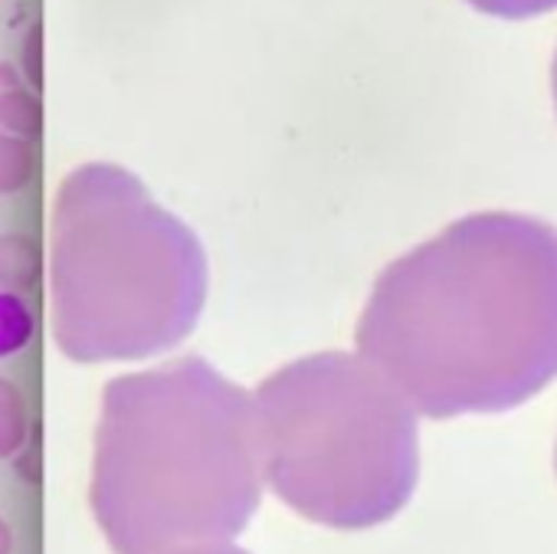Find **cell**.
Segmentation results:
<instances>
[{"instance_id": "6da1fadb", "label": "cell", "mask_w": 557, "mask_h": 554, "mask_svg": "<svg viewBox=\"0 0 557 554\" xmlns=\"http://www.w3.org/2000/svg\"><path fill=\"white\" fill-rule=\"evenodd\" d=\"M420 417L502 414L557 378V226L469 213L394 259L355 332Z\"/></svg>"}, {"instance_id": "7a4b0ae2", "label": "cell", "mask_w": 557, "mask_h": 554, "mask_svg": "<svg viewBox=\"0 0 557 554\" xmlns=\"http://www.w3.org/2000/svg\"><path fill=\"white\" fill-rule=\"evenodd\" d=\"M252 394L203 358L102 387L89 508L112 554L230 544L262 498Z\"/></svg>"}, {"instance_id": "3957f363", "label": "cell", "mask_w": 557, "mask_h": 554, "mask_svg": "<svg viewBox=\"0 0 557 554\" xmlns=\"http://www.w3.org/2000/svg\"><path fill=\"white\" fill-rule=\"evenodd\" d=\"M50 335L73 365L145 361L197 325L210 266L197 233L112 161L63 174L50 207Z\"/></svg>"}, {"instance_id": "277c9868", "label": "cell", "mask_w": 557, "mask_h": 554, "mask_svg": "<svg viewBox=\"0 0 557 554\" xmlns=\"http://www.w3.org/2000/svg\"><path fill=\"white\" fill-rule=\"evenodd\" d=\"M265 485L315 525L361 531L391 521L420 476L417 410L361 355L322 352L252 391Z\"/></svg>"}, {"instance_id": "5b68a950", "label": "cell", "mask_w": 557, "mask_h": 554, "mask_svg": "<svg viewBox=\"0 0 557 554\" xmlns=\"http://www.w3.org/2000/svg\"><path fill=\"white\" fill-rule=\"evenodd\" d=\"M0 128L27 141H37L47 128V109L40 93L8 60H0Z\"/></svg>"}, {"instance_id": "8992f818", "label": "cell", "mask_w": 557, "mask_h": 554, "mask_svg": "<svg viewBox=\"0 0 557 554\" xmlns=\"http://www.w3.org/2000/svg\"><path fill=\"white\" fill-rule=\"evenodd\" d=\"M44 246L30 233H0V290L17 296L34 293L44 280Z\"/></svg>"}, {"instance_id": "52a82bcc", "label": "cell", "mask_w": 557, "mask_h": 554, "mask_svg": "<svg viewBox=\"0 0 557 554\" xmlns=\"http://www.w3.org/2000/svg\"><path fill=\"white\" fill-rule=\"evenodd\" d=\"M30 440V410L24 391L0 374V463L14 459Z\"/></svg>"}, {"instance_id": "ba28073f", "label": "cell", "mask_w": 557, "mask_h": 554, "mask_svg": "<svg viewBox=\"0 0 557 554\" xmlns=\"http://www.w3.org/2000/svg\"><path fill=\"white\" fill-rule=\"evenodd\" d=\"M37 174L34 141L0 128V197L21 194Z\"/></svg>"}, {"instance_id": "9c48e42d", "label": "cell", "mask_w": 557, "mask_h": 554, "mask_svg": "<svg viewBox=\"0 0 557 554\" xmlns=\"http://www.w3.org/2000/svg\"><path fill=\"white\" fill-rule=\"evenodd\" d=\"M37 322L24 296L0 290V361L21 355L34 342Z\"/></svg>"}, {"instance_id": "30bf717a", "label": "cell", "mask_w": 557, "mask_h": 554, "mask_svg": "<svg viewBox=\"0 0 557 554\" xmlns=\"http://www.w3.org/2000/svg\"><path fill=\"white\" fill-rule=\"evenodd\" d=\"M469 4L482 14L508 17V21H524V17L557 11V0H469Z\"/></svg>"}, {"instance_id": "8fae6325", "label": "cell", "mask_w": 557, "mask_h": 554, "mask_svg": "<svg viewBox=\"0 0 557 554\" xmlns=\"http://www.w3.org/2000/svg\"><path fill=\"white\" fill-rule=\"evenodd\" d=\"M14 472L27 482V485H40L44 482V423H37L30 430L27 446L11 459Z\"/></svg>"}, {"instance_id": "7c38bea8", "label": "cell", "mask_w": 557, "mask_h": 554, "mask_svg": "<svg viewBox=\"0 0 557 554\" xmlns=\"http://www.w3.org/2000/svg\"><path fill=\"white\" fill-rule=\"evenodd\" d=\"M21 73L27 76V83L44 93L47 73H44V27L34 24L24 37V50H21Z\"/></svg>"}, {"instance_id": "4fadbf2b", "label": "cell", "mask_w": 557, "mask_h": 554, "mask_svg": "<svg viewBox=\"0 0 557 554\" xmlns=\"http://www.w3.org/2000/svg\"><path fill=\"white\" fill-rule=\"evenodd\" d=\"M164 554H249L236 544H197V547H177V551H164Z\"/></svg>"}, {"instance_id": "5bb4252c", "label": "cell", "mask_w": 557, "mask_h": 554, "mask_svg": "<svg viewBox=\"0 0 557 554\" xmlns=\"http://www.w3.org/2000/svg\"><path fill=\"white\" fill-rule=\"evenodd\" d=\"M0 554H14V528L4 515H0Z\"/></svg>"}, {"instance_id": "9a60e30c", "label": "cell", "mask_w": 557, "mask_h": 554, "mask_svg": "<svg viewBox=\"0 0 557 554\" xmlns=\"http://www.w3.org/2000/svg\"><path fill=\"white\" fill-rule=\"evenodd\" d=\"M550 83H554V99H557V57H554V73H550Z\"/></svg>"}]
</instances>
